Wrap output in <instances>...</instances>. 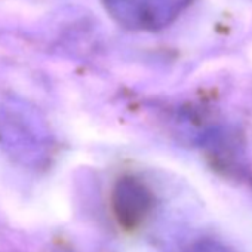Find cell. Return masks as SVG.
I'll return each instance as SVG.
<instances>
[{"label": "cell", "mask_w": 252, "mask_h": 252, "mask_svg": "<svg viewBox=\"0 0 252 252\" xmlns=\"http://www.w3.org/2000/svg\"><path fill=\"white\" fill-rule=\"evenodd\" d=\"M111 208L117 222L123 228L134 230L149 217L153 208V194L141 180L123 177L113 189Z\"/></svg>", "instance_id": "6da1fadb"}, {"label": "cell", "mask_w": 252, "mask_h": 252, "mask_svg": "<svg viewBox=\"0 0 252 252\" xmlns=\"http://www.w3.org/2000/svg\"><path fill=\"white\" fill-rule=\"evenodd\" d=\"M132 2H137V0H119V3L128 5V9ZM187 2L189 0H138V21L153 27L163 26L171 21Z\"/></svg>", "instance_id": "7a4b0ae2"}, {"label": "cell", "mask_w": 252, "mask_h": 252, "mask_svg": "<svg viewBox=\"0 0 252 252\" xmlns=\"http://www.w3.org/2000/svg\"><path fill=\"white\" fill-rule=\"evenodd\" d=\"M186 252H233L230 248L222 245L218 240L214 239H205L197 243H194L191 248H189Z\"/></svg>", "instance_id": "3957f363"}]
</instances>
